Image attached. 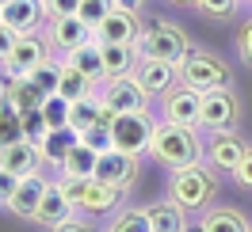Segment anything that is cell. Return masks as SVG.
Masks as SVG:
<instances>
[{"mask_svg":"<svg viewBox=\"0 0 252 232\" xmlns=\"http://www.w3.org/2000/svg\"><path fill=\"white\" fill-rule=\"evenodd\" d=\"M0 23H4V8H0Z\"/></svg>","mask_w":252,"mask_h":232,"instance_id":"obj_47","label":"cell"},{"mask_svg":"<svg viewBox=\"0 0 252 232\" xmlns=\"http://www.w3.org/2000/svg\"><path fill=\"white\" fill-rule=\"evenodd\" d=\"M80 141H84L88 149H95V153H107V149H115V137H111V118L88 126V129H80Z\"/></svg>","mask_w":252,"mask_h":232,"instance_id":"obj_32","label":"cell"},{"mask_svg":"<svg viewBox=\"0 0 252 232\" xmlns=\"http://www.w3.org/2000/svg\"><path fill=\"white\" fill-rule=\"evenodd\" d=\"M95 160H99V153L80 141L77 149L62 160V171H65V175H80V179H95Z\"/></svg>","mask_w":252,"mask_h":232,"instance_id":"obj_26","label":"cell"},{"mask_svg":"<svg viewBox=\"0 0 252 232\" xmlns=\"http://www.w3.org/2000/svg\"><path fill=\"white\" fill-rule=\"evenodd\" d=\"M80 145V129H73V126H62V129H50L46 137L38 141V149H42V160H50V164H58L62 168V160L73 149Z\"/></svg>","mask_w":252,"mask_h":232,"instance_id":"obj_21","label":"cell"},{"mask_svg":"<svg viewBox=\"0 0 252 232\" xmlns=\"http://www.w3.org/2000/svg\"><path fill=\"white\" fill-rule=\"evenodd\" d=\"M103 118H115V114H107V110H103V103H99L95 95L77 99V103L69 107V126H73V129H88V126L103 122Z\"/></svg>","mask_w":252,"mask_h":232,"instance_id":"obj_25","label":"cell"},{"mask_svg":"<svg viewBox=\"0 0 252 232\" xmlns=\"http://www.w3.org/2000/svg\"><path fill=\"white\" fill-rule=\"evenodd\" d=\"M65 61L73 65V69H80L84 77H92V80L103 77V53H99V42H88V46L65 53Z\"/></svg>","mask_w":252,"mask_h":232,"instance_id":"obj_27","label":"cell"},{"mask_svg":"<svg viewBox=\"0 0 252 232\" xmlns=\"http://www.w3.org/2000/svg\"><path fill=\"white\" fill-rule=\"evenodd\" d=\"M153 133H157V118H153L149 110H134V114H115V118H111L115 149H123V153H130V156L149 153Z\"/></svg>","mask_w":252,"mask_h":232,"instance_id":"obj_3","label":"cell"},{"mask_svg":"<svg viewBox=\"0 0 252 232\" xmlns=\"http://www.w3.org/2000/svg\"><path fill=\"white\" fill-rule=\"evenodd\" d=\"M119 198H123V186L103 183V179H92L77 209H84V213H111V209L119 206Z\"/></svg>","mask_w":252,"mask_h":232,"instance_id":"obj_20","label":"cell"},{"mask_svg":"<svg viewBox=\"0 0 252 232\" xmlns=\"http://www.w3.org/2000/svg\"><path fill=\"white\" fill-rule=\"evenodd\" d=\"M206 232H249V221L237 213V209H210L203 217Z\"/></svg>","mask_w":252,"mask_h":232,"instance_id":"obj_30","label":"cell"},{"mask_svg":"<svg viewBox=\"0 0 252 232\" xmlns=\"http://www.w3.org/2000/svg\"><path fill=\"white\" fill-rule=\"evenodd\" d=\"M237 53H241V61L252 65V19L241 27V38H237Z\"/></svg>","mask_w":252,"mask_h":232,"instance_id":"obj_39","label":"cell"},{"mask_svg":"<svg viewBox=\"0 0 252 232\" xmlns=\"http://www.w3.org/2000/svg\"><path fill=\"white\" fill-rule=\"evenodd\" d=\"M16 38H19V34L12 31V27H4V23H0V61H8V57H12V50H16Z\"/></svg>","mask_w":252,"mask_h":232,"instance_id":"obj_40","label":"cell"},{"mask_svg":"<svg viewBox=\"0 0 252 232\" xmlns=\"http://www.w3.org/2000/svg\"><path fill=\"white\" fill-rule=\"evenodd\" d=\"M80 12V0H46V16L58 19V16H77Z\"/></svg>","mask_w":252,"mask_h":232,"instance_id":"obj_38","label":"cell"},{"mask_svg":"<svg viewBox=\"0 0 252 232\" xmlns=\"http://www.w3.org/2000/svg\"><path fill=\"white\" fill-rule=\"evenodd\" d=\"M199 114H203V92H195L188 84L164 92V122L191 126V129H195V126H199Z\"/></svg>","mask_w":252,"mask_h":232,"instance_id":"obj_7","label":"cell"},{"mask_svg":"<svg viewBox=\"0 0 252 232\" xmlns=\"http://www.w3.org/2000/svg\"><path fill=\"white\" fill-rule=\"evenodd\" d=\"M149 153L157 156L164 168H191V164H199V137H195V129L191 126H176V122H157V133H153V145H149Z\"/></svg>","mask_w":252,"mask_h":232,"instance_id":"obj_1","label":"cell"},{"mask_svg":"<svg viewBox=\"0 0 252 232\" xmlns=\"http://www.w3.org/2000/svg\"><path fill=\"white\" fill-rule=\"evenodd\" d=\"M16 141H27V133H23V110L16 107L12 95L0 88V149L16 145Z\"/></svg>","mask_w":252,"mask_h":232,"instance_id":"obj_22","label":"cell"},{"mask_svg":"<svg viewBox=\"0 0 252 232\" xmlns=\"http://www.w3.org/2000/svg\"><path fill=\"white\" fill-rule=\"evenodd\" d=\"M115 4H119V8H142L145 0H115Z\"/></svg>","mask_w":252,"mask_h":232,"instance_id":"obj_44","label":"cell"},{"mask_svg":"<svg viewBox=\"0 0 252 232\" xmlns=\"http://www.w3.org/2000/svg\"><path fill=\"white\" fill-rule=\"evenodd\" d=\"M115 8H119L115 0H80V12H77V16L95 31V27H99V23H103V19L115 12Z\"/></svg>","mask_w":252,"mask_h":232,"instance_id":"obj_33","label":"cell"},{"mask_svg":"<svg viewBox=\"0 0 252 232\" xmlns=\"http://www.w3.org/2000/svg\"><path fill=\"white\" fill-rule=\"evenodd\" d=\"M99 53H103V77L119 80V77H134L138 69V46H126V42H99Z\"/></svg>","mask_w":252,"mask_h":232,"instance_id":"obj_16","label":"cell"},{"mask_svg":"<svg viewBox=\"0 0 252 232\" xmlns=\"http://www.w3.org/2000/svg\"><path fill=\"white\" fill-rule=\"evenodd\" d=\"M23 133H27V141H34V145L50 133V122H46V114H42V107L23 110Z\"/></svg>","mask_w":252,"mask_h":232,"instance_id":"obj_35","label":"cell"},{"mask_svg":"<svg viewBox=\"0 0 252 232\" xmlns=\"http://www.w3.org/2000/svg\"><path fill=\"white\" fill-rule=\"evenodd\" d=\"M249 232H252V229H249Z\"/></svg>","mask_w":252,"mask_h":232,"instance_id":"obj_49","label":"cell"},{"mask_svg":"<svg viewBox=\"0 0 252 232\" xmlns=\"http://www.w3.org/2000/svg\"><path fill=\"white\" fill-rule=\"evenodd\" d=\"M99 103H103L107 114H134V110H145L149 92H145L134 77H119V80H111L107 88H103Z\"/></svg>","mask_w":252,"mask_h":232,"instance_id":"obj_6","label":"cell"},{"mask_svg":"<svg viewBox=\"0 0 252 232\" xmlns=\"http://www.w3.org/2000/svg\"><path fill=\"white\" fill-rule=\"evenodd\" d=\"M180 80L195 88V92H214V88H225L229 84V69L210 57V53H188L180 61Z\"/></svg>","mask_w":252,"mask_h":232,"instance_id":"obj_5","label":"cell"},{"mask_svg":"<svg viewBox=\"0 0 252 232\" xmlns=\"http://www.w3.org/2000/svg\"><path fill=\"white\" fill-rule=\"evenodd\" d=\"M245 153H249V149H245L233 133H214V141H210V164H214V171H229V175H233V171L241 168Z\"/></svg>","mask_w":252,"mask_h":232,"instance_id":"obj_19","label":"cell"},{"mask_svg":"<svg viewBox=\"0 0 252 232\" xmlns=\"http://www.w3.org/2000/svg\"><path fill=\"white\" fill-rule=\"evenodd\" d=\"M176 77H180V65L153 61V57H142V61H138V69H134V80H138L149 95H164L168 88H172Z\"/></svg>","mask_w":252,"mask_h":232,"instance_id":"obj_14","label":"cell"},{"mask_svg":"<svg viewBox=\"0 0 252 232\" xmlns=\"http://www.w3.org/2000/svg\"><path fill=\"white\" fill-rule=\"evenodd\" d=\"M188 53H191V42H188V34L180 31L176 23H149V27H142L138 57H153V61L180 65Z\"/></svg>","mask_w":252,"mask_h":232,"instance_id":"obj_2","label":"cell"},{"mask_svg":"<svg viewBox=\"0 0 252 232\" xmlns=\"http://www.w3.org/2000/svg\"><path fill=\"white\" fill-rule=\"evenodd\" d=\"M107 232H153V225H149L145 209H123V213H115Z\"/></svg>","mask_w":252,"mask_h":232,"instance_id":"obj_31","label":"cell"},{"mask_svg":"<svg viewBox=\"0 0 252 232\" xmlns=\"http://www.w3.org/2000/svg\"><path fill=\"white\" fill-rule=\"evenodd\" d=\"M237 122V95L229 88H214V92H203V114H199V126L206 129H229Z\"/></svg>","mask_w":252,"mask_h":232,"instance_id":"obj_8","label":"cell"},{"mask_svg":"<svg viewBox=\"0 0 252 232\" xmlns=\"http://www.w3.org/2000/svg\"><path fill=\"white\" fill-rule=\"evenodd\" d=\"M0 88L12 95V99H16V107H19V110H34V107H42V103H46V95L34 88V80H31V77H8Z\"/></svg>","mask_w":252,"mask_h":232,"instance_id":"obj_24","label":"cell"},{"mask_svg":"<svg viewBox=\"0 0 252 232\" xmlns=\"http://www.w3.org/2000/svg\"><path fill=\"white\" fill-rule=\"evenodd\" d=\"M16 183H19V179H12V175H8V171L0 168V198H4V202H8V194H12V190H16Z\"/></svg>","mask_w":252,"mask_h":232,"instance_id":"obj_42","label":"cell"},{"mask_svg":"<svg viewBox=\"0 0 252 232\" xmlns=\"http://www.w3.org/2000/svg\"><path fill=\"white\" fill-rule=\"evenodd\" d=\"M176 4H199V0H176Z\"/></svg>","mask_w":252,"mask_h":232,"instance_id":"obj_46","label":"cell"},{"mask_svg":"<svg viewBox=\"0 0 252 232\" xmlns=\"http://www.w3.org/2000/svg\"><path fill=\"white\" fill-rule=\"evenodd\" d=\"M62 69H65V61H50V57H46V61L38 65V69H31L27 77H31V80H34V88H38V92L50 99V95L62 92Z\"/></svg>","mask_w":252,"mask_h":232,"instance_id":"obj_28","label":"cell"},{"mask_svg":"<svg viewBox=\"0 0 252 232\" xmlns=\"http://www.w3.org/2000/svg\"><path fill=\"white\" fill-rule=\"evenodd\" d=\"M54 232H92L88 225H77V221H65V225H58Z\"/></svg>","mask_w":252,"mask_h":232,"instance_id":"obj_43","label":"cell"},{"mask_svg":"<svg viewBox=\"0 0 252 232\" xmlns=\"http://www.w3.org/2000/svg\"><path fill=\"white\" fill-rule=\"evenodd\" d=\"M69 99L65 95H50L46 103H42V114H46V122H50V129H62V126H69Z\"/></svg>","mask_w":252,"mask_h":232,"instance_id":"obj_34","label":"cell"},{"mask_svg":"<svg viewBox=\"0 0 252 232\" xmlns=\"http://www.w3.org/2000/svg\"><path fill=\"white\" fill-rule=\"evenodd\" d=\"M46 61V46H42V38H34V34H19L16 38V50H12V57H8V77H27L31 69Z\"/></svg>","mask_w":252,"mask_h":232,"instance_id":"obj_15","label":"cell"},{"mask_svg":"<svg viewBox=\"0 0 252 232\" xmlns=\"http://www.w3.org/2000/svg\"><path fill=\"white\" fill-rule=\"evenodd\" d=\"M46 16V0H8L4 4V27L16 34H34Z\"/></svg>","mask_w":252,"mask_h":232,"instance_id":"obj_13","label":"cell"},{"mask_svg":"<svg viewBox=\"0 0 252 232\" xmlns=\"http://www.w3.org/2000/svg\"><path fill=\"white\" fill-rule=\"evenodd\" d=\"M46 179H38V175H27V179H19L16 190L8 194V209L16 217H34L38 213V206H42V194H46Z\"/></svg>","mask_w":252,"mask_h":232,"instance_id":"obj_17","label":"cell"},{"mask_svg":"<svg viewBox=\"0 0 252 232\" xmlns=\"http://www.w3.org/2000/svg\"><path fill=\"white\" fill-rule=\"evenodd\" d=\"M88 183H92V179H80V175H65V171H62V179H58V186L65 190V198L73 202V206H80V198H84Z\"/></svg>","mask_w":252,"mask_h":232,"instance_id":"obj_36","label":"cell"},{"mask_svg":"<svg viewBox=\"0 0 252 232\" xmlns=\"http://www.w3.org/2000/svg\"><path fill=\"white\" fill-rule=\"evenodd\" d=\"M73 209H77V206L65 198V190L58 183H50L46 194H42V206H38V213H34V221L58 229V225H65V221H73Z\"/></svg>","mask_w":252,"mask_h":232,"instance_id":"obj_18","label":"cell"},{"mask_svg":"<svg viewBox=\"0 0 252 232\" xmlns=\"http://www.w3.org/2000/svg\"><path fill=\"white\" fill-rule=\"evenodd\" d=\"M50 42L58 50H65V53H73V50L95 42V31L80 16H58V19H50Z\"/></svg>","mask_w":252,"mask_h":232,"instance_id":"obj_11","label":"cell"},{"mask_svg":"<svg viewBox=\"0 0 252 232\" xmlns=\"http://www.w3.org/2000/svg\"><path fill=\"white\" fill-rule=\"evenodd\" d=\"M134 171H138V156L123 153V149H107V153H99V160H95V179L115 183V186H126L134 179Z\"/></svg>","mask_w":252,"mask_h":232,"instance_id":"obj_12","label":"cell"},{"mask_svg":"<svg viewBox=\"0 0 252 232\" xmlns=\"http://www.w3.org/2000/svg\"><path fill=\"white\" fill-rule=\"evenodd\" d=\"M184 232H206V225H188Z\"/></svg>","mask_w":252,"mask_h":232,"instance_id":"obj_45","label":"cell"},{"mask_svg":"<svg viewBox=\"0 0 252 232\" xmlns=\"http://www.w3.org/2000/svg\"><path fill=\"white\" fill-rule=\"evenodd\" d=\"M142 38V23L134 16V8H115L99 27H95V42H126V46H138Z\"/></svg>","mask_w":252,"mask_h":232,"instance_id":"obj_9","label":"cell"},{"mask_svg":"<svg viewBox=\"0 0 252 232\" xmlns=\"http://www.w3.org/2000/svg\"><path fill=\"white\" fill-rule=\"evenodd\" d=\"M210 198H214V183H210V175L199 164L180 168L172 175V202L176 206H184V209H206Z\"/></svg>","mask_w":252,"mask_h":232,"instance_id":"obj_4","label":"cell"},{"mask_svg":"<svg viewBox=\"0 0 252 232\" xmlns=\"http://www.w3.org/2000/svg\"><path fill=\"white\" fill-rule=\"evenodd\" d=\"M4 4H8V0H0V8H4Z\"/></svg>","mask_w":252,"mask_h":232,"instance_id":"obj_48","label":"cell"},{"mask_svg":"<svg viewBox=\"0 0 252 232\" xmlns=\"http://www.w3.org/2000/svg\"><path fill=\"white\" fill-rule=\"evenodd\" d=\"M233 179H237L241 186H249V190H252V149L245 153V160H241V168L233 171Z\"/></svg>","mask_w":252,"mask_h":232,"instance_id":"obj_41","label":"cell"},{"mask_svg":"<svg viewBox=\"0 0 252 232\" xmlns=\"http://www.w3.org/2000/svg\"><path fill=\"white\" fill-rule=\"evenodd\" d=\"M38 164H42V149L34 141H16V145H4L0 149V168L8 171L12 179L38 175Z\"/></svg>","mask_w":252,"mask_h":232,"instance_id":"obj_10","label":"cell"},{"mask_svg":"<svg viewBox=\"0 0 252 232\" xmlns=\"http://www.w3.org/2000/svg\"><path fill=\"white\" fill-rule=\"evenodd\" d=\"M92 84H95L92 77H84L80 69H73V65L65 61V69H62V92H58V95H65L69 103H77V99H88V95H92Z\"/></svg>","mask_w":252,"mask_h":232,"instance_id":"obj_29","label":"cell"},{"mask_svg":"<svg viewBox=\"0 0 252 232\" xmlns=\"http://www.w3.org/2000/svg\"><path fill=\"white\" fill-rule=\"evenodd\" d=\"M145 213H149L153 232H184L188 229L184 206H176V202H153V206H145Z\"/></svg>","mask_w":252,"mask_h":232,"instance_id":"obj_23","label":"cell"},{"mask_svg":"<svg viewBox=\"0 0 252 232\" xmlns=\"http://www.w3.org/2000/svg\"><path fill=\"white\" fill-rule=\"evenodd\" d=\"M199 8L214 19H229L237 12V0H199Z\"/></svg>","mask_w":252,"mask_h":232,"instance_id":"obj_37","label":"cell"}]
</instances>
